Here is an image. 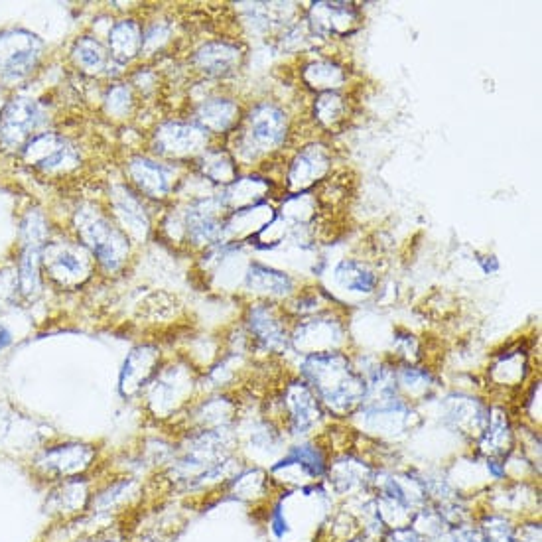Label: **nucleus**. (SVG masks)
Wrapping results in <instances>:
<instances>
[{"label":"nucleus","instance_id":"16","mask_svg":"<svg viewBox=\"0 0 542 542\" xmlns=\"http://www.w3.org/2000/svg\"><path fill=\"white\" fill-rule=\"evenodd\" d=\"M129 176L136 188L148 198H166L172 190V172L164 164L148 158H133L129 164Z\"/></svg>","mask_w":542,"mask_h":542},{"label":"nucleus","instance_id":"12","mask_svg":"<svg viewBox=\"0 0 542 542\" xmlns=\"http://www.w3.org/2000/svg\"><path fill=\"white\" fill-rule=\"evenodd\" d=\"M205 142H207V133L204 129L190 123H166L156 131V136H154L156 150L164 156H174V158L204 152Z\"/></svg>","mask_w":542,"mask_h":542},{"label":"nucleus","instance_id":"19","mask_svg":"<svg viewBox=\"0 0 542 542\" xmlns=\"http://www.w3.org/2000/svg\"><path fill=\"white\" fill-rule=\"evenodd\" d=\"M144 34L135 20H121L109 32V54L117 64H131L142 52Z\"/></svg>","mask_w":542,"mask_h":542},{"label":"nucleus","instance_id":"28","mask_svg":"<svg viewBox=\"0 0 542 542\" xmlns=\"http://www.w3.org/2000/svg\"><path fill=\"white\" fill-rule=\"evenodd\" d=\"M107 50L103 48V44L91 36L79 38L73 46V60L79 68L85 73H101L107 68Z\"/></svg>","mask_w":542,"mask_h":542},{"label":"nucleus","instance_id":"24","mask_svg":"<svg viewBox=\"0 0 542 542\" xmlns=\"http://www.w3.org/2000/svg\"><path fill=\"white\" fill-rule=\"evenodd\" d=\"M251 332L257 336V339L265 345V347H286V332L284 326L274 318L271 310H267L265 306H257L251 310Z\"/></svg>","mask_w":542,"mask_h":542},{"label":"nucleus","instance_id":"3","mask_svg":"<svg viewBox=\"0 0 542 542\" xmlns=\"http://www.w3.org/2000/svg\"><path fill=\"white\" fill-rule=\"evenodd\" d=\"M97 460V448L83 442H66L40 450L32 462V475L44 485L81 477L91 472Z\"/></svg>","mask_w":542,"mask_h":542},{"label":"nucleus","instance_id":"1","mask_svg":"<svg viewBox=\"0 0 542 542\" xmlns=\"http://www.w3.org/2000/svg\"><path fill=\"white\" fill-rule=\"evenodd\" d=\"M302 369L310 381V389L318 391L322 403L336 412H349L357 407L369 389L367 381L351 369L349 359L339 351L312 353Z\"/></svg>","mask_w":542,"mask_h":542},{"label":"nucleus","instance_id":"21","mask_svg":"<svg viewBox=\"0 0 542 542\" xmlns=\"http://www.w3.org/2000/svg\"><path fill=\"white\" fill-rule=\"evenodd\" d=\"M198 127L205 133H225L239 121V107L231 99H207L196 113Z\"/></svg>","mask_w":542,"mask_h":542},{"label":"nucleus","instance_id":"7","mask_svg":"<svg viewBox=\"0 0 542 542\" xmlns=\"http://www.w3.org/2000/svg\"><path fill=\"white\" fill-rule=\"evenodd\" d=\"M40 261L58 284L68 288L83 284L91 272V259L87 251L71 243H46Z\"/></svg>","mask_w":542,"mask_h":542},{"label":"nucleus","instance_id":"35","mask_svg":"<svg viewBox=\"0 0 542 542\" xmlns=\"http://www.w3.org/2000/svg\"><path fill=\"white\" fill-rule=\"evenodd\" d=\"M71 542H91V533H83V535H79L75 541Z\"/></svg>","mask_w":542,"mask_h":542},{"label":"nucleus","instance_id":"4","mask_svg":"<svg viewBox=\"0 0 542 542\" xmlns=\"http://www.w3.org/2000/svg\"><path fill=\"white\" fill-rule=\"evenodd\" d=\"M93 493V481L89 475L64 479L54 485H48L44 511L54 523L77 521L87 515L89 501Z\"/></svg>","mask_w":542,"mask_h":542},{"label":"nucleus","instance_id":"36","mask_svg":"<svg viewBox=\"0 0 542 542\" xmlns=\"http://www.w3.org/2000/svg\"><path fill=\"white\" fill-rule=\"evenodd\" d=\"M4 107H6V103H4V93L0 91V115H2V111H4Z\"/></svg>","mask_w":542,"mask_h":542},{"label":"nucleus","instance_id":"10","mask_svg":"<svg viewBox=\"0 0 542 542\" xmlns=\"http://www.w3.org/2000/svg\"><path fill=\"white\" fill-rule=\"evenodd\" d=\"M140 495V485L133 477L111 479L105 485L93 487L87 517L89 519H113L127 511Z\"/></svg>","mask_w":542,"mask_h":542},{"label":"nucleus","instance_id":"30","mask_svg":"<svg viewBox=\"0 0 542 542\" xmlns=\"http://www.w3.org/2000/svg\"><path fill=\"white\" fill-rule=\"evenodd\" d=\"M314 113H316V119L326 125V127H332L336 125L338 121L343 119L345 115V103L343 99L339 97L336 91H330V93H322L314 105Z\"/></svg>","mask_w":542,"mask_h":542},{"label":"nucleus","instance_id":"29","mask_svg":"<svg viewBox=\"0 0 542 542\" xmlns=\"http://www.w3.org/2000/svg\"><path fill=\"white\" fill-rule=\"evenodd\" d=\"M304 79L310 87H314L322 93H330L343 85L345 71L343 68H339L338 64L324 60V62L310 64L304 71Z\"/></svg>","mask_w":542,"mask_h":542},{"label":"nucleus","instance_id":"32","mask_svg":"<svg viewBox=\"0 0 542 542\" xmlns=\"http://www.w3.org/2000/svg\"><path fill=\"white\" fill-rule=\"evenodd\" d=\"M18 294H20V290H18V276H16V272H0V306L12 304Z\"/></svg>","mask_w":542,"mask_h":542},{"label":"nucleus","instance_id":"27","mask_svg":"<svg viewBox=\"0 0 542 542\" xmlns=\"http://www.w3.org/2000/svg\"><path fill=\"white\" fill-rule=\"evenodd\" d=\"M247 286L257 292L284 296L292 290V280L286 272L274 271L263 265H251L247 272Z\"/></svg>","mask_w":542,"mask_h":542},{"label":"nucleus","instance_id":"22","mask_svg":"<svg viewBox=\"0 0 542 542\" xmlns=\"http://www.w3.org/2000/svg\"><path fill=\"white\" fill-rule=\"evenodd\" d=\"M271 190V184L265 178H241L235 180L225 194V204H231L239 209H247V207H255L261 204L267 194Z\"/></svg>","mask_w":542,"mask_h":542},{"label":"nucleus","instance_id":"2","mask_svg":"<svg viewBox=\"0 0 542 542\" xmlns=\"http://www.w3.org/2000/svg\"><path fill=\"white\" fill-rule=\"evenodd\" d=\"M77 231L85 247L107 271H117L127 261L129 241L125 231L113 225L97 207L85 205L77 211Z\"/></svg>","mask_w":542,"mask_h":542},{"label":"nucleus","instance_id":"23","mask_svg":"<svg viewBox=\"0 0 542 542\" xmlns=\"http://www.w3.org/2000/svg\"><path fill=\"white\" fill-rule=\"evenodd\" d=\"M336 280L343 290L359 292V294H369L377 286L375 272L355 259L339 263L336 269Z\"/></svg>","mask_w":542,"mask_h":542},{"label":"nucleus","instance_id":"31","mask_svg":"<svg viewBox=\"0 0 542 542\" xmlns=\"http://www.w3.org/2000/svg\"><path fill=\"white\" fill-rule=\"evenodd\" d=\"M22 239H24V247H36V249H44L46 239H48V227H46V219L42 213L38 211H30L22 223Z\"/></svg>","mask_w":542,"mask_h":542},{"label":"nucleus","instance_id":"20","mask_svg":"<svg viewBox=\"0 0 542 542\" xmlns=\"http://www.w3.org/2000/svg\"><path fill=\"white\" fill-rule=\"evenodd\" d=\"M241 50L237 44L229 42H209L204 44L196 56V66L205 71L207 75H225L231 73L241 62Z\"/></svg>","mask_w":542,"mask_h":542},{"label":"nucleus","instance_id":"8","mask_svg":"<svg viewBox=\"0 0 542 542\" xmlns=\"http://www.w3.org/2000/svg\"><path fill=\"white\" fill-rule=\"evenodd\" d=\"M40 117L36 101L26 97L8 101L0 115V142L6 148H24L40 125Z\"/></svg>","mask_w":542,"mask_h":542},{"label":"nucleus","instance_id":"14","mask_svg":"<svg viewBox=\"0 0 542 542\" xmlns=\"http://www.w3.org/2000/svg\"><path fill=\"white\" fill-rule=\"evenodd\" d=\"M158 365H160V351L152 345H140L133 349L123 365L121 373V393L125 397H135L144 389L150 379L158 375Z\"/></svg>","mask_w":542,"mask_h":542},{"label":"nucleus","instance_id":"11","mask_svg":"<svg viewBox=\"0 0 542 542\" xmlns=\"http://www.w3.org/2000/svg\"><path fill=\"white\" fill-rule=\"evenodd\" d=\"M361 14L349 2H316L310 8V24L320 36H345L359 28Z\"/></svg>","mask_w":542,"mask_h":542},{"label":"nucleus","instance_id":"33","mask_svg":"<svg viewBox=\"0 0 542 542\" xmlns=\"http://www.w3.org/2000/svg\"><path fill=\"white\" fill-rule=\"evenodd\" d=\"M107 105H109V111L117 113V115H123L125 111H129V105H131V91L129 87L125 85H117L109 91L107 95Z\"/></svg>","mask_w":542,"mask_h":542},{"label":"nucleus","instance_id":"17","mask_svg":"<svg viewBox=\"0 0 542 542\" xmlns=\"http://www.w3.org/2000/svg\"><path fill=\"white\" fill-rule=\"evenodd\" d=\"M320 399L306 383H294L286 391V407L290 412V422L296 432H304L318 420Z\"/></svg>","mask_w":542,"mask_h":542},{"label":"nucleus","instance_id":"9","mask_svg":"<svg viewBox=\"0 0 542 542\" xmlns=\"http://www.w3.org/2000/svg\"><path fill=\"white\" fill-rule=\"evenodd\" d=\"M22 156L26 164L42 170V172H60L68 170L79 162L77 150L58 135L32 136L22 148Z\"/></svg>","mask_w":542,"mask_h":542},{"label":"nucleus","instance_id":"13","mask_svg":"<svg viewBox=\"0 0 542 542\" xmlns=\"http://www.w3.org/2000/svg\"><path fill=\"white\" fill-rule=\"evenodd\" d=\"M332 158L328 150L320 144H310L302 152L296 154V158L290 164L288 170V186L294 192H304L312 188L318 180H322L330 170Z\"/></svg>","mask_w":542,"mask_h":542},{"label":"nucleus","instance_id":"25","mask_svg":"<svg viewBox=\"0 0 542 542\" xmlns=\"http://www.w3.org/2000/svg\"><path fill=\"white\" fill-rule=\"evenodd\" d=\"M40 255H42V249L24 247L22 257L18 261V269H16L18 290L28 300L40 294V263H42Z\"/></svg>","mask_w":542,"mask_h":542},{"label":"nucleus","instance_id":"18","mask_svg":"<svg viewBox=\"0 0 542 542\" xmlns=\"http://www.w3.org/2000/svg\"><path fill=\"white\" fill-rule=\"evenodd\" d=\"M111 200H113V207H115V213H117L121 225L131 235H135L136 239H144L148 235L150 221H148V215L135 194L125 186H117V188H113Z\"/></svg>","mask_w":542,"mask_h":542},{"label":"nucleus","instance_id":"6","mask_svg":"<svg viewBox=\"0 0 542 542\" xmlns=\"http://www.w3.org/2000/svg\"><path fill=\"white\" fill-rule=\"evenodd\" d=\"M288 135V121L280 107L272 103L257 105L247 117V129L243 133L245 146L253 156L280 148Z\"/></svg>","mask_w":542,"mask_h":542},{"label":"nucleus","instance_id":"26","mask_svg":"<svg viewBox=\"0 0 542 542\" xmlns=\"http://www.w3.org/2000/svg\"><path fill=\"white\" fill-rule=\"evenodd\" d=\"M200 170L211 182L231 186L237 180L235 160L223 150H204L200 160Z\"/></svg>","mask_w":542,"mask_h":542},{"label":"nucleus","instance_id":"5","mask_svg":"<svg viewBox=\"0 0 542 542\" xmlns=\"http://www.w3.org/2000/svg\"><path fill=\"white\" fill-rule=\"evenodd\" d=\"M44 44L26 30L0 32V75L6 79H22L36 68Z\"/></svg>","mask_w":542,"mask_h":542},{"label":"nucleus","instance_id":"34","mask_svg":"<svg viewBox=\"0 0 542 542\" xmlns=\"http://www.w3.org/2000/svg\"><path fill=\"white\" fill-rule=\"evenodd\" d=\"M10 343H12V334L0 324V351L6 349Z\"/></svg>","mask_w":542,"mask_h":542},{"label":"nucleus","instance_id":"15","mask_svg":"<svg viewBox=\"0 0 542 542\" xmlns=\"http://www.w3.org/2000/svg\"><path fill=\"white\" fill-rule=\"evenodd\" d=\"M223 202L215 200H202L196 202L186 213V231L192 243L196 245H209L217 243L223 237L225 225L219 217V209Z\"/></svg>","mask_w":542,"mask_h":542}]
</instances>
